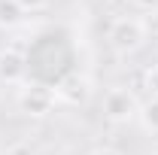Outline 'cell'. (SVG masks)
Listing matches in <instances>:
<instances>
[{
  "instance_id": "cell-7",
  "label": "cell",
  "mask_w": 158,
  "mask_h": 155,
  "mask_svg": "<svg viewBox=\"0 0 158 155\" xmlns=\"http://www.w3.org/2000/svg\"><path fill=\"white\" fill-rule=\"evenodd\" d=\"M140 119H143V128H146V131L158 134V97L146 100V103L140 107Z\"/></svg>"
},
{
  "instance_id": "cell-2",
  "label": "cell",
  "mask_w": 158,
  "mask_h": 155,
  "mask_svg": "<svg viewBox=\"0 0 158 155\" xmlns=\"http://www.w3.org/2000/svg\"><path fill=\"white\" fill-rule=\"evenodd\" d=\"M55 88L52 85H46V82H31V85H24L19 91V110L24 116H34V119H43L49 116L52 110H55Z\"/></svg>"
},
{
  "instance_id": "cell-11",
  "label": "cell",
  "mask_w": 158,
  "mask_h": 155,
  "mask_svg": "<svg viewBox=\"0 0 158 155\" xmlns=\"http://www.w3.org/2000/svg\"><path fill=\"white\" fill-rule=\"evenodd\" d=\"M155 52H158V37H155Z\"/></svg>"
},
{
  "instance_id": "cell-9",
  "label": "cell",
  "mask_w": 158,
  "mask_h": 155,
  "mask_svg": "<svg viewBox=\"0 0 158 155\" xmlns=\"http://www.w3.org/2000/svg\"><path fill=\"white\" fill-rule=\"evenodd\" d=\"M15 3H19L24 12H37V9H43V6L49 3V0H15Z\"/></svg>"
},
{
  "instance_id": "cell-3",
  "label": "cell",
  "mask_w": 158,
  "mask_h": 155,
  "mask_svg": "<svg viewBox=\"0 0 158 155\" xmlns=\"http://www.w3.org/2000/svg\"><path fill=\"white\" fill-rule=\"evenodd\" d=\"M137 113H140L137 97L131 94L128 88H110L106 91V97H103V116L110 119V122L125 125V122H131Z\"/></svg>"
},
{
  "instance_id": "cell-6",
  "label": "cell",
  "mask_w": 158,
  "mask_h": 155,
  "mask_svg": "<svg viewBox=\"0 0 158 155\" xmlns=\"http://www.w3.org/2000/svg\"><path fill=\"white\" fill-rule=\"evenodd\" d=\"M24 21V9L15 0H0V27H19Z\"/></svg>"
},
{
  "instance_id": "cell-10",
  "label": "cell",
  "mask_w": 158,
  "mask_h": 155,
  "mask_svg": "<svg viewBox=\"0 0 158 155\" xmlns=\"http://www.w3.org/2000/svg\"><path fill=\"white\" fill-rule=\"evenodd\" d=\"M91 155H122V152H118V149H113V146H98Z\"/></svg>"
},
{
  "instance_id": "cell-1",
  "label": "cell",
  "mask_w": 158,
  "mask_h": 155,
  "mask_svg": "<svg viewBox=\"0 0 158 155\" xmlns=\"http://www.w3.org/2000/svg\"><path fill=\"white\" fill-rule=\"evenodd\" d=\"M146 43V24L134 15H122L110 24V46L122 52V55H131L137 52L140 46Z\"/></svg>"
},
{
  "instance_id": "cell-5",
  "label": "cell",
  "mask_w": 158,
  "mask_h": 155,
  "mask_svg": "<svg viewBox=\"0 0 158 155\" xmlns=\"http://www.w3.org/2000/svg\"><path fill=\"white\" fill-rule=\"evenodd\" d=\"M55 94L64 97V100H70V103H82L85 97H88V82L76 73H70V76L61 79V85L55 88Z\"/></svg>"
},
{
  "instance_id": "cell-8",
  "label": "cell",
  "mask_w": 158,
  "mask_h": 155,
  "mask_svg": "<svg viewBox=\"0 0 158 155\" xmlns=\"http://www.w3.org/2000/svg\"><path fill=\"white\" fill-rule=\"evenodd\" d=\"M146 88H149V94L158 97V64H149V70H146Z\"/></svg>"
},
{
  "instance_id": "cell-4",
  "label": "cell",
  "mask_w": 158,
  "mask_h": 155,
  "mask_svg": "<svg viewBox=\"0 0 158 155\" xmlns=\"http://www.w3.org/2000/svg\"><path fill=\"white\" fill-rule=\"evenodd\" d=\"M24 70H27V58L21 55L19 49H12V46L0 49V82L15 85V82H21Z\"/></svg>"
}]
</instances>
